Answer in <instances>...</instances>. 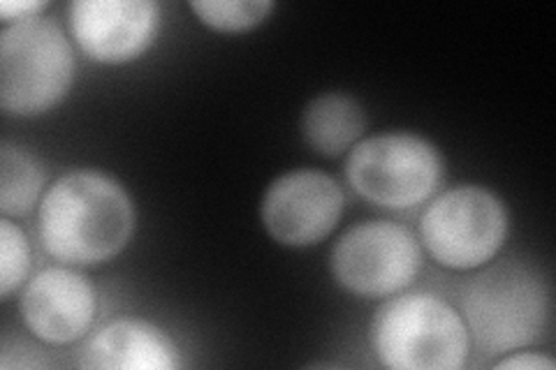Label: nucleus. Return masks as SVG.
<instances>
[{
    "instance_id": "39448f33",
    "label": "nucleus",
    "mask_w": 556,
    "mask_h": 370,
    "mask_svg": "<svg viewBox=\"0 0 556 370\" xmlns=\"http://www.w3.org/2000/svg\"><path fill=\"white\" fill-rule=\"evenodd\" d=\"M345 179L362 200L390 210L427 202L443 179V157L429 139L382 132L348 151Z\"/></svg>"
},
{
    "instance_id": "9d476101",
    "label": "nucleus",
    "mask_w": 556,
    "mask_h": 370,
    "mask_svg": "<svg viewBox=\"0 0 556 370\" xmlns=\"http://www.w3.org/2000/svg\"><path fill=\"white\" fill-rule=\"evenodd\" d=\"M96 312V288L89 278L65 267H49L33 276L22 292L24 324L47 345H70L84 339Z\"/></svg>"
},
{
    "instance_id": "20e7f679",
    "label": "nucleus",
    "mask_w": 556,
    "mask_h": 370,
    "mask_svg": "<svg viewBox=\"0 0 556 370\" xmlns=\"http://www.w3.org/2000/svg\"><path fill=\"white\" fill-rule=\"evenodd\" d=\"M73 81V44L56 22L35 16L0 30V104L5 114L42 116L59 107Z\"/></svg>"
},
{
    "instance_id": "9b49d317",
    "label": "nucleus",
    "mask_w": 556,
    "mask_h": 370,
    "mask_svg": "<svg viewBox=\"0 0 556 370\" xmlns=\"http://www.w3.org/2000/svg\"><path fill=\"white\" fill-rule=\"evenodd\" d=\"M79 366L100 370H174L181 366V357L167 331L130 317L102 327L86 343Z\"/></svg>"
},
{
    "instance_id": "dca6fc26",
    "label": "nucleus",
    "mask_w": 556,
    "mask_h": 370,
    "mask_svg": "<svg viewBox=\"0 0 556 370\" xmlns=\"http://www.w3.org/2000/svg\"><path fill=\"white\" fill-rule=\"evenodd\" d=\"M47 8L49 3H45V0H20V3H14V0H3V3H0V20H3L5 26L22 24V22L35 20V16H40V12Z\"/></svg>"
},
{
    "instance_id": "423d86ee",
    "label": "nucleus",
    "mask_w": 556,
    "mask_h": 370,
    "mask_svg": "<svg viewBox=\"0 0 556 370\" xmlns=\"http://www.w3.org/2000/svg\"><path fill=\"white\" fill-rule=\"evenodd\" d=\"M508 210L492 190L459 186L433 200L420 218L431 259L452 271L486 267L508 237Z\"/></svg>"
},
{
    "instance_id": "6e6552de",
    "label": "nucleus",
    "mask_w": 556,
    "mask_h": 370,
    "mask_svg": "<svg viewBox=\"0 0 556 370\" xmlns=\"http://www.w3.org/2000/svg\"><path fill=\"white\" fill-rule=\"evenodd\" d=\"M345 208L337 179L318 169H294L267 188L260 218L267 234L288 248H308L334 232Z\"/></svg>"
},
{
    "instance_id": "2eb2a0df",
    "label": "nucleus",
    "mask_w": 556,
    "mask_h": 370,
    "mask_svg": "<svg viewBox=\"0 0 556 370\" xmlns=\"http://www.w3.org/2000/svg\"><path fill=\"white\" fill-rule=\"evenodd\" d=\"M30 271V245L26 234L10 218L0 220V296L10 298Z\"/></svg>"
},
{
    "instance_id": "ddd939ff",
    "label": "nucleus",
    "mask_w": 556,
    "mask_h": 370,
    "mask_svg": "<svg viewBox=\"0 0 556 370\" xmlns=\"http://www.w3.org/2000/svg\"><path fill=\"white\" fill-rule=\"evenodd\" d=\"M0 210L5 218L26 216L42 202V190L47 183V169L42 163L24 146L10 142L0 151Z\"/></svg>"
},
{
    "instance_id": "4468645a",
    "label": "nucleus",
    "mask_w": 556,
    "mask_h": 370,
    "mask_svg": "<svg viewBox=\"0 0 556 370\" xmlns=\"http://www.w3.org/2000/svg\"><path fill=\"white\" fill-rule=\"evenodd\" d=\"M190 10L218 33H249L263 24L274 10L269 0H193Z\"/></svg>"
},
{
    "instance_id": "f8f14e48",
    "label": "nucleus",
    "mask_w": 556,
    "mask_h": 370,
    "mask_svg": "<svg viewBox=\"0 0 556 370\" xmlns=\"http://www.w3.org/2000/svg\"><path fill=\"white\" fill-rule=\"evenodd\" d=\"M364 130H367V114L353 95L345 93H323L313 98L302 114L306 144L325 157L351 151Z\"/></svg>"
},
{
    "instance_id": "1a4fd4ad",
    "label": "nucleus",
    "mask_w": 556,
    "mask_h": 370,
    "mask_svg": "<svg viewBox=\"0 0 556 370\" xmlns=\"http://www.w3.org/2000/svg\"><path fill=\"white\" fill-rule=\"evenodd\" d=\"M67 24L91 61L126 65L159 38L161 5L153 0H77L67 8Z\"/></svg>"
},
{
    "instance_id": "f3484780",
    "label": "nucleus",
    "mask_w": 556,
    "mask_h": 370,
    "mask_svg": "<svg viewBox=\"0 0 556 370\" xmlns=\"http://www.w3.org/2000/svg\"><path fill=\"white\" fill-rule=\"evenodd\" d=\"M496 370H554L556 363L538 352H510L508 357H503L494 363Z\"/></svg>"
},
{
    "instance_id": "7ed1b4c3",
    "label": "nucleus",
    "mask_w": 556,
    "mask_h": 370,
    "mask_svg": "<svg viewBox=\"0 0 556 370\" xmlns=\"http://www.w3.org/2000/svg\"><path fill=\"white\" fill-rule=\"evenodd\" d=\"M371 345L380 366L392 370H457L471 352V336L445 298L410 292L376 310Z\"/></svg>"
},
{
    "instance_id": "f03ea898",
    "label": "nucleus",
    "mask_w": 556,
    "mask_h": 370,
    "mask_svg": "<svg viewBox=\"0 0 556 370\" xmlns=\"http://www.w3.org/2000/svg\"><path fill=\"white\" fill-rule=\"evenodd\" d=\"M462 317L484 357L510 355L541 341L549 322V290L527 264H492L464 285Z\"/></svg>"
},
{
    "instance_id": "0eeeda50",
    "label": "nucleus",
    "mask_w": 556,
    "mask_h": 370,
    "mask_svg": "<svg viewBox=\"0 0 556 370\" xmlns=\"http://www.w3.org/2000/svg\"><path fill=\"white\" fill-rule=\"evenodd\" d=\"M332 276L355 296L386 298L404 292L422 269V248L413 232L390 220L348 229L332 251Z\"/></svg>"
},
{
    "instance_id": "f257e3e1",
    "label": "nucleus",
    "mask_w": 556,
    "mask_h": 370,
    "mask_svg": "<svg viewBox=\"0 0 556 370\" xmlns=\"http://www.w3.org/2000/svg\"><path fill=\"white\" fill-rule=\"evenodd\" d=\"M38 229L42 248L54 259L96 267L126 251L135 234V204L110 174L75 169L47 188Z\"/></svg>"
}]
</instances>
